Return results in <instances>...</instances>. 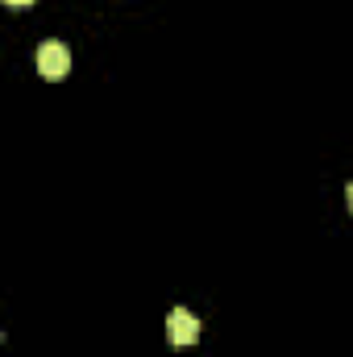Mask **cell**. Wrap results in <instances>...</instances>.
Segmentation results:
<instances>
[{
    "instance_id": "3957f363",
    "label": "cell",
    "mask_w": 353,
    "mask_h": 357,
    "mask_svg": "<svg viewBox=\"0 0 353 357\" xmlns=\"http://www.w3.org/2000/svg\"><path fill=\"white\" fill-rule=\"evenodd\" d=\"M4 4H13V8H21V4H33V0H4Z\"/></svg>"
},
{
    "instance_id": "6da1fadb",
    "label": "cell",
    "mask_w": 353,
    "mask_h": 357,
    "mask_svg": "<svg viewBox=\"0 0 353 357\" xmlns=\"http://www.w3.org/2000/svg\"><path fill=\"white\" fill-rule=\"evenodd\" d=\"M38 71H42L46 79H63V75L71 71V50H67L63 42H42V46H38Z\"/></svg>"
},
{
    "instance_id": "277c9868",
    "label": "cell",
    "mask_w": 353,
    "mask_h": 357,
    "mask_svg": "<svg viewBox=\"0 0 353 357\" xmlns=\"http://www.w3.org/2000/svg\"><path fill=\"white\" fill-rule=\"evenodd\" d=\"M350 212H353V183H350Z\"/></svg>"
},
{
    "instance_id": "7a4b0ae2",
    "label": "cell",
    "mask_w": 353,
    "mask_h": 357,
    "mask_svg": "<svg viewBox=\"0 0 353 357\" xmlns=\"http://www.w3.org/2000/svg\"><path fill=\"white\" fill-rule=\"evenodd\" d=\"M195 337H200V320H195L187 307H175V312L167 316V341H171L175 349H187Z\"/></svg>"
}]
</instances>
